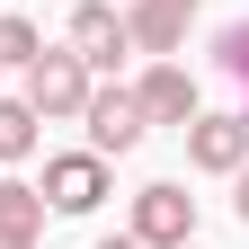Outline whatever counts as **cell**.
Instances as JSON below:
<instances>
[{
	"instance_id": "8fae6325",
	"label": "cell",
	"mask_w": 249,
	"mask_h": 249,
	"mask_svg": "<svg viewBox=\"0 0 249 249\" xmlns=\"http://www.w3.org/2000/svg\"><path fill=\"white\" fill-rule=\"evenodd\" d=\"M213 62L240 80V124H249V18H231L223 36H213Z\"/></svg>"
},
{
	"instance_id": "277c9868",
	"label": "cell",
	"mask_w": 249,
	"mask_h": 249,
	"mask_svg": "<svg viewBox=\"0 0 249 249\" xmlns=\"http://www.w3.org/2000/svg\"><path fill=\"white\" fill-rule=\"evenodd\" d=\"M80 124H89V151H98V160H124V151L151 134V124H142V107H134V89H89Z\"/></svg>"
},
{
	"instance_id": "8992f818",
	"label": "cell",
	"mask_w": 249,
	"mask_h": 249,
	"mask_svg": "<svg viewBox=\"0 0 249 249\" xmlns=\"http://www.w3.org/2000/svg\"><path fill=\"white\" fill-rule=\"evenodd\" d=\"M71 53L89 62V71H116V62L134 53V36H124V18L107 9V0H71Z\"/></svg>"
},
{
	"instance_id": "7a4b0ae2",
	"label": "cell",
	"mask_w": 249,
	"mask_h": 249,
	"mask_svg": "<svg viewBox=\"0 0 249 249\" xmlns=\"http://www.w3.org/2000/svg\"><path fill=\"white\" fill-rule=\"evenodd\" d=\"M134 231L142 249H178V240H196V196H187L178 178H151V187H134Z\"/></svg>"
},
{
	"instance_id": "5bb4252c",
	"label": "cell",
	"mask_w": 249,
	"mask_h": 249,
	"mask_svg": "<svg viewBox=\"0 0 249 249\" xmlns=\"http://www.w3.org/2000/svg\"><path fill=\"white\" fill-rule=\"evenodd\" d=\"M98 249H142V240H134V231H116V240H98Z\"/></svg>"
},
{
	"instance_id": "30bf717a",
	"label": "cell",
	"mask_w": 249,
	"mask_h": 249,
	"mask_svg": "<svg viewBox=\"0 0 249 249\" xmlns=\"http://www.w3.org/2000/svg\"><path fill=\"white\" fill-rule=\"evenodd\" d=\"M36 107H27V98H0V160H27V151H36Z\"/></svg>"
},
{
	"instance_id": "3957f363",
	"label": "cell",
	"mask_w": 249,
	"mask_h": 249,
	"mask_svg": "<svg viewBox=\"0 0 249 249\" xmlns=\"http://www.w3.org/2000/svg\"><path fill=\"white\" fill-rule=\"evenodd\" d=\"M36 196H45V213H98L107 205V160L98 151H53Z\"/></svg>"
},
{
	"instance_id": "5b68a950",
	"label": "cell",
	"mask_w": 249,
	"mask_h": 249,
	"mask_svg": "<svg viewBox=\"0 0 249 249\" xmlns=\"http://www.w3.org/2000/svg\"><path fill=\"white\" fill-rule=\"evenodd\" d=\"M178 134H187V160H196L205 178H231V169H249V124H240V116H205V107H196Z\"/></svg>"
},
{
	"instance_id": "4fadbf2b",
	"label": "cell",
	"mask_w": 249,
	"mask_h": 249,
	"mask_svg": "<svg viewBox=\"0 0 249 249\" xmlns=\"http://www.w3.org/2000/svg\"><path fill=\"white\" fill-rule=\"evenodd\" d=\"M231 213L249 223V169H231Z\"/></svg>"
},
{
	"instance_id": "52a82bcc",
	"label": "cell",
	"mask_w": 249,
	"mask_h": 249,
	"mask_svg": "<svg viewBox=\"0 0 249 249\" xmlns=\"http://www.w3.org/2000/svg\"><path fill=\"white\" fill-rule=\"evenodd\" d=\"M205 0H134V9H124V36H134L151 62H169L178 45H187V18H196Z\"/></svg>"
},
{
	"instance_id": "9c48e42d",
	"label": "cell",
	"mask_w": 249,
	"mask_h": 249,
	"mask_svg": "<svg viewBox=\"0 0 249 249\" xmlns=\"http://www.w3.org/2000/svg\"><path fill=\"white\" fill-rule=\"evenodd\" d=\"M45 240V196L27 178H0V249H36Z\"/></svg>"
},
{
	"instance_id": "6da1fadb",
	"label": "cell",
	"mask_w": 249,
	"mask_h": 249,
	"mask_svg": "<svg viewBox=\"0 0 249 249\" xmlns=\"http://www.w3.org/2000/svg\"><path fill=\"white\" fill-rule=\"evenodd\" d=\"M89 89H98V71H89L71 45H45L36 62H27V107H36L45 124H71L89 107Z\"/></svg>"
},
{
	"instance_id": "7c38bea8",
	"label": "cell",
	"mask_w": 249,
	"mask_h": 249,
	"mask_svg": "<svg viewBox=\"0 0 249 249\" xmlns=\"http://www.w3.org/2000/svg\"><path fill=\"white\" fill-rule=\"evenodd\" d=\"M36 53H45V36H36V18H0V71H27Z\"/></svg>"
},
{
	"instance_id": "9a60e30c",
	"label": "cell",
	"mask_w": 249,
	"mask_h": 249,
	"mask_svg": "<svg viewBox=\"0 0 249 249\" xmlns=\"http://www.w3.org/2000/svg\"><path fill=\"white\" fill-rule=\"evenodd\" d=\"M178 249H196V240H178Z\"/></svg>"
},
{
	"instance_id": "ba28073f",
	"label": "cell",
	"mask_w": 249,
	"mask_h": 249,
	"mask_svg": "<svg viewBox=\"0 0 249 249\" xmlns=\"http://www.w3.org/2000/svg\"><path fill=\"white\" fill-rule=\"evenodd\" d=\"M134 107H142V124H187L196 116V80H187L178 62H151L134 80Z\"/></svg>"
}]
</instances>
